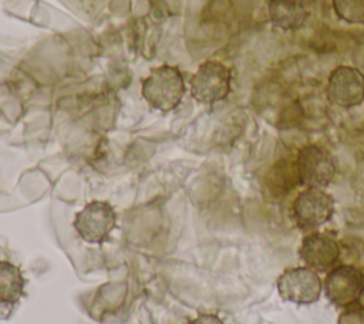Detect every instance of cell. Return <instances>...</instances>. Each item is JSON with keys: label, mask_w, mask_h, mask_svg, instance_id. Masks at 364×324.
Here are the masks:
<instances>
[{"label": "cell", "mask_w": 364, "mask_h": 324, "mask_svg": "<svg viewBox=\"0 0 364 324\" xmlns=\"http://www.w3.org/2000/svg\"><path fill=\"white\" fill-rule=\"evenodd\" d=\"M27 280L14 263L0 260V306L16 304L26 293Z\"/></svg>", "instance_id": "cell-11"}, {"label": "cell", "mask_w": 364, "mask_h": 324, "mask_svg": "<svg viewBox=\"0 0 364 324\" xmlns=\"http://www.w3.org/2000/svg\"><path fill=\"white\" fill-rule=\"evenodd\" d=\"M299 256L314 271H328L340 259V246L327 234L311 233L301 240Z\"/></svg>", "instance_id": "cell-9"}, {"label": "cell", "mask_w": 364, "mask_h": 324, "mask_svg": "<svg viewBox=\"0 0 364 324\" xmlns=\"http://www.w3.org/2000/svg\"><path fill=\"white\" fill-rule=\"evenodd\" d=\"M336 16L350 24H364V0H331Z\"/></svg>", "instance_id": "cell-12"}, {"label": "cell", "mask_w": 364, "mask_h": 324, "mask_svg": "<svg viewBox=\"0 0 364 324\" xmlns=\"http://www.w3.org/2000/svg\"><path fill=\"white\" fill-rule=\"evenodd\" d=\"M73 226L82 242L102 244L117 226V213L108 202L92 200L75 213Z\"/></svg>", "instance_id": "cell-2"}, {"label": "cell", "mask_w": 364, "mask_h": 324, "mask_svg": "<svg viewBox=\"0 0 364 324\" xmlns=\"http://www.w3.org/2000/svg\"><path fill=\"white\" fill-rule=\"evenodd\" d=\"M142 97L155 109L168 112L175 109L186 91L185 80L179 68L159 65L142 81Z\"/></svg>", "instance_id": "cell-1"}, {"label": "cell", "mask_w": 364, "mask_h": 324, "mask_svg": "<svg viewBox=\"0 0 364 324\" xmlns=\"http://www.w3.org/2000/svg\"><path fill=\"white\" fill-rule=\"evenodd\" d=\"M334 213V199L323 188H306L291 205L296 225L303 230H314L327 223Z\"/></svg>", "instance_id": "cell-4"}, {"label": "cell", "mask_w": 364, "mask_h": 324, "mask_svg": "<svg viewBox=\"0 0 364 324\" xmlns=\"http://www.w3.org/2000/svg\"><path fill=\"white\" fill-rule=\"evenodd\" d=\"M230 87V70L219 61H205L191 78V94L200 104H215L225 99Z\"/></svg>", "instance_id": "cell-5"}, {"label": "cell", "mask_w": 364, "mask_h": 324, "mask_svg": "<svg viewBox=\"0 0 364 324\" xmlns=\"http://www.w3.org/2000/svg\"><path fill=\"white\" fill-rule=\"evenodd\" d=\"M267 13L270 23L283 31L300 28L309 16L303 0H269Z\"/></svg>", "instance_id": "cell-10"}, {"label": "cell", "mask_w": 364, "mask_h": 324, "mask_svg": "<svg viewBox=\"0 0 364 324\" xmlns=\"http://www.w3.org/2000/svg\"><path fill=\"white\" fill-rule=\"evenodd\" d=\"M279 296L293 304H313L320 298L323 283L313 269L290 267L286 269L276 281Z\"/></svg>", "instance_id": "cell-6"}, {"label": "cell", "mask_w": 364, "mask_h": 324, "mask_svg": "<svg viewBox=\"0 0 364 324\" xmlns=\"http://www.w3.org/2000/svg\"><path fill=\"white\" fill-rule=\"evenodd\" d=\"M326 92L337 107H357L364 101V74L353 65H338L328 75Z\"/></svg>", "instance_id": "cell-8"}, {"label": "cell", "mask_w": 364, "mask_h": 324, "mask_svg": "<svg viewBox=\"0 0 364 324\" xmlns=\"http://www.w3.org/2000/svg\"><path fill=\"white\" fill-rule=\"evenodd\" d=\"M188 324H225L222 318L213 313H199L195 318L188 321Z\"/></svg>", "instance_id": "cell-14"}, {"label": "cell", "mask_w": 364, "mask_h": 324, "mask_svg": "<svg viewBox=\"0 0 364 324\" xmlns=\"http://www.w3.org/2000/svg\"><path fill=\"white\" fill-rule=\"evenodd\" d=\"M323 290L330 303L344 308L357 303L364 293V274L350 264L334 266L326 274Z\"/></svg>", "instance_id": "cell-7"}, {"label": "cell", "mask_w": 364, "mask_h": 324, "mask_svg": "<svg viewBox=\"0 0 364 324\" xmlns=\"http://www.w3.org/2000/svg\"><path fill=\"white\" fill-rule=\"evenodd\" d=\"M338 324H364V306L358 301L344 307L338 318Z\"/></svg>", "instance_id": "cell-13"}, {"label": "cell", "mask_w": 364, "mask_h": 324, "mask_svg": "<svg viewBox=\"0 0 364 324\" xmlns=\"http://www.w3.org/2000/svg\"><path fill=\"white\" fill-rule=\"evenodd\" d=\"M296 175L307 188H326L336 176L334 156L323 146L311 144L303 146L294 163Z\"/></svg>", "instance_id": "cell-3"}]
</instances>
